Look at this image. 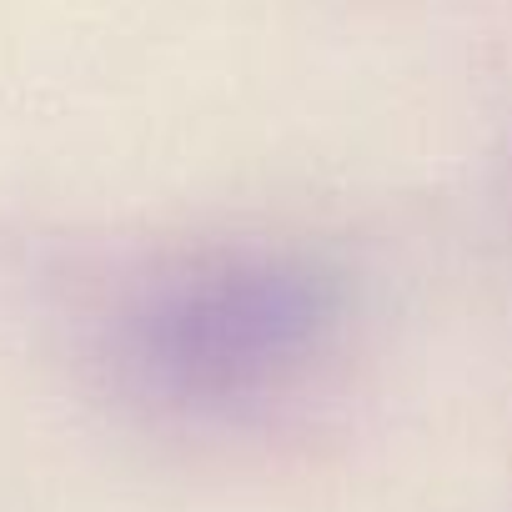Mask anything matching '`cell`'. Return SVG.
Listing matches in <instances>:
<instances>
[{"mask_svg":"<svg viewBox=\"0 0 512 512\" xmlns=\"http://www.w3.org/2000/svg\"><path fill=\"white\" fill-rule=\"evenodd\" d=\"M342 282L292 251H216L146 282L116 317L121 367L176 407L292 382L337 332Z\"/></svg>","mask_w":512,"mask_h":512,"instance_id":"cell-1","label":"cell"}]
</instances>
